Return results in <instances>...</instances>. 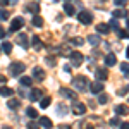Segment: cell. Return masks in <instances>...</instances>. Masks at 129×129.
I'll use <instances>...</instances> for the list:
<instances>
[{"instance_id":"4316f807","label":"cell","mask_w":129,"mask_h":129,"mask_svg":"<svg viewBox=\"0 0 129 129\" xmlns=\"http://www.w3.org/2000/svg\"><path fill=\"white\" fill-rule=\"evenodd\" d=\"M112 14H114V17H115V19H119V17H126V16H127V14H126V10H120V9L114 10Z\"/></svg>"},{"instance_id":"44dd1931","label":"cell","mask_w":129,"mask_h":129,"mask_svg":"<svg viewBox=\"0 0 129 129\" xmlns=\"http://www.w3.org/2000/svg\"><path fill=\"white\" fill-rule=\"evenodd\" d=\"M50 103H52V98H50V96H41L40 98V107L41 109H47Z\"/></svg>"},{"instance_id":"7c38bea8","label":"cell","mask_w":129,"mask_h":129,"mask_svg":"<svg viewBox=\"0 0 129 129\" xmlns=\"http://www.w3.org/2000/svg\"><path fill=\"white\" fill-rule=\"evenodd\" d=\"M89 89H91V93H102V91H103V83H102V81L91 83V84H89Z\"/></svg>"},{"instance_id":"7402d4cb","label":"cell","mask_w":129,"mask_h":129,"mask_svg":"<svg viewBox=\"0 0 129 129\" xmlns=\"http://www.w3.org/2000/svg\"><path fill=\"white\" fill-rule=\"evenodd\" d=\"M100 41H102V40H100L96 35H89V36H88V43H89V45H93V47H96Z\"/></svg>"},{"instance_id":"8992f818","label":"cell","mask_w":129,"mask_h":129,"mask_svg":"<svg viewBox=\"0 0 129 129\" xmlns=\"http://www.w3.org/2000/svg\"><path fill=\"white\" fill-rule=\"evenodd\" d=\"M95 71V76H96V79L98 81H105L109 79V69H105V67H96Z\"/></svg>"},{"instance_id":"8fae6325","label":"cell","mask_w":129,"mask_h":129,"mask_svg":"<svg viewBox=\"0 0 129 129\" xmlns=\"http://www.w3.org/2000/svg\"><path fill=\"white\" fill-rule=\"evenodd\" d=\"M26 10L31 12V14H38L40 12V4L38 2H29V4H26Z\"/></svg>"},{"instance_id":"d590c367","label":"cell","mask_w":129,"mask_h":129,"mask_svg":"<svg viewBox=\"0 0 129 129\" xmlns=\"http://www.w3.org/2000/svg\"><path fill=\"white\" fill-rule=\"evenodd\" d=\"M127 62H124V64H122V66H120V69H122V72H124V76H127Z\"/></svg>"},{"instance_id":"4fadbf2b","label":"cell","mask_w":129,"mask_h":129,"mask_svg":"<svg viewBox=\"0 0 129 129\" xmlns=\"http://www.w3.org/2000/svg\"><path fill=\"white\" fill-rule=\"evenodd\" d=\"M38 124L45 129H52V126H53V122H52L50 117H40V122H38Z\"/></svg>"},{"instance_id":"74e56055","label":"cell","mask_w":129,"mask_h":129,"mask_svg":"<svg viewBox=\"0 0 129 129\" xmlns=\"http://www.w3.org/2000/svg\"><path fill=\"white\" fill-rule=\"evenodd\" d=\"M114 2H115V5H126L127 0H114Z\"/></svg>"},{"instance_id":"f6af8a7d","label":"cell","mask_w":129,"mask_h":129,"mask_svg":"<svg viewBox=\"0 0 129 129\" xmlns=\"http://www.w3.org/2000/svg\"><path fill=\"white\" fill-rule=\"evenodd\" d=\"M88 129H95V127H93V126H89V127H88Z\"/></svg>"},{"instance_id":"7a4b0ae2","label":"cell","mask_w":129,"mask_h":129,"mask_svg":"<svg viewBox=\"0 0 129 129\" xmlns=\"http://www.w3.org/2000/svg\"><path fill=\"white\" fill-rule=\"evenodd\" d=\"M24 69H26V66H24L22 62H12V64L9 66L10 76H19V74H22V72H24Z\"/></svg>"},{"instance_id":"d6a6232c","label":"cell","mask_w":129,"mask_h":129,"mask_svg":"<svg viewBox=\"0 0 129 129\" xmlns=\"http://www.w3.org/2000/svg\"><path fill=\"white\" fill-rule=\"evenodd\" d=\"M28 129H40V124L35 122V120H31L29 124H28Z\"/></svg>"},{"instance_id":"30bf717a","label":"cell","mask_w":129,"mask_h":129,"mask_svg":"<svg viewBox=\"0 0 129 129\" xmlns=\"http://www.w3.org/2000/svg\"><path fill=\"white\" fill-rule=\"evenodd\" d=\"M60 95L62 96H66V98H69V100H78L76 96V91H72V89H67V88H60Z\"/></svg>"},{"instance_id":"484cf974","label":"cell","mask_w":129,"mask_h":129,"mask_svg":"<svg viewBox=\"0 0 129 129\" xmlns=\"http://www.w3.org/2000/svg\"><path fill=\"white\" fill-rule=\"evenodd\" d=\"M0 95H4V96H12V95H14V89L12 88H0Z\"/></svg>"},{"instance_id":"83f0119b","label":"cell","mask_w":129,"mask_h":129,"mask_svg":"<svg viewBox=\"0 0 129 129\" xmlns=\"http://www.w3.org/2000/svg\"><path fill=\"white\" fill-rule=\"evenodd\" d=\"M98 103H102V105L109 103V95H105V93H100V96H98Z\"/></svg>"},{"instance_id":"60d3db41","label":"cell","mask_w":129,"mask_h":129,"mask_svg":"<svg viewBox=\"0 0 129 129\" xmlns=\"http://www.w3.org/2000/svg\"><path fill=\"white\" fill-rule=\"evenodd\" d=\"M5 81H7V78H5V76H2V74H0V84H4V83H5Z\"/></svg>"},{"instance_id":"836d02e7","label":"cell","mask_w":129,"mask_h":129,"mask_svg":"<svg viewBox=\"0 0 129 129\" xmlns=\"http://www.w3.org/2000/svg\"><path fill=\"white\" fill-rule=\"evenodd\" d=\"M109 26L112 28V29H115V31L119 29V22H117L115 19H112V21H110V24H109Z\"/></svg>"},{"instance_id":"1f68e13d","label":"cell","mask_w":129,"mask_h":129,"mask_svg":"<svg viewBox=\"0 0 129 129\" xmlns=\"http://www.w3.org/2000/svg\"><path fill=\"white\" fill-rule=\"evenodd\" d=\"M45 60H47V64H48V66H57V59H55V57H50V55H48Z\"/></svg>"},{"instance_id":"ffe728a7","label":"cell","mask_w":129,"mask_h":129,"mask_svg":"<svg viewBox=\"0 0 129 129\" xmlns=\"http://www.w3.org/2000/svg\"><path fill=\"white\" fill-rule=\"evenodd\" d=\"M114 110H115V114H119V115H127V105H117Z\"/></svg>"},{"instance_id":"5b68a950","label":"cell","mask_w":129,"mask_h":129,"mask_svg":"<svg viewBox=\"0 0 129 129\" xmlns=\"http://www.w3.org/2000/svg\"><path fill=\"white\" fill-rule=\"evenodd\" d=\"M69 59H71V64H72V66H76V67L81 66V64L84 62V57L81 55V52H71V53H69Z\"/></svg>"},{"instance_id":"f35d334b","label":"cell","mask_w":129,"mask_h":129,"mask_svg":"<svg viewBox=\"0 0 129 129\" xmlns=\"http://www.w3.org/2000/svg\"><path fill=\"white\" fill-rule=\"evenodd\" d=\"M59 129H71V126H69V124H60Z\"/></svg>"},{"instance_id":"9a60e30c","label":"cell","mask_w":129,"mask_h":129,"mask_svg":"<svg viewBox=\"0 0 129 129\" xmlns=\"http://www.w3.org/2000/svg\"><path fill=\"white\" fill-rule=\"evenodd\" d=\"M31 45L35 47V50H41V48H43V43H41V40H40L38 35H35V36L31 38Z\"/></svg>"},{"instance_id":"277c9868","label":"cell","mask_w":129,"mask_h":129,"mask_svg":"<svg viewBox=\"0 0 129 129\" xmlns=\"http://www.w3.org/2000/svg\"><path fill=\"white\" fill-rule=\"evenodd\" d=\"M71 110H72L76 115H84V114H86V105H84L83 102H79V100H72Z\"/></svg>"},{"instance_id":"d4e9b609","label":"cell","mask_w":129,"mask_h":129,"mask_svg":"<svg viewBox=\"0 0 129 129\" xmlns=\"http://www.w3.org/2000/svg\"><path fill=\"white\" fill-rule=\"evenodd\" d=\"M33 26L35 28H41L43 26V19H41L38 14H35V17H33Z\"/></svg>"},{"instance_id":"f546056e","label":"cell","mask_w":129,"mask_h":129,"mask_svg":"<svg viewBox=\"0 0 129 129\" xmlns=\"http://www.w3.org/2000/svg\"><path fill=\"white\" fill-rule=\"evenodd\" d=\"M9 19V10L0 9V21H7Z\"/></svg>"},{"instance_id":"ee69618b","label":"cell","mask_w":129,"mask_h":129,"mask_svg":"<svg viewBox=\"0 0 129 129\" xmlns=\"http://www.w3.org/2000/svg\"><path fill=\"white\" fill-rule=\"evenodd\" d=\"M9 4V0H0V5H7Z\"/></svg>"},{"instance_id":"6da1fadb","label":"cell","mask_w":129,"mask_h":129,"mask_svg":"<svg viewBox=\"0 0 129 129\" xmlns=\"http://www.w3.org/2000/svg\"><path fill=\"white\" fill-rule=\"evenodd\" d=\"M72 84H74V88L84 91V89L88 88V78H86V76H81V74H79V76H74Z\"/></svg>"},{"instance_id":"5bb4252c","label":"cell","mask_w":129,"mask_h":129,"mask_svg":"<svg viewBox=\"0 0 129 129\" xmlns=\"http://www.w3.org/2000/svg\"><path fill=\"white\" fill-rule=\"evenodd\" d=\"M103 60H105V66H107V67H112V66H115V62H117V59H115V55H114V53H107Z\"/></svg>"},{"instance_id":"603a6c76","label":"cell","mask_w":129,"mask_h":129,"mask_svg":"<svg viewBox=\"0 0 129 129\" xmlns=\"http://www.w3.org/2000/svg\"><path fill=\"white\" fill-rule=\"evenodd\" d=\"M19 83H21V86H31L33 84V79H31L29 76H22L19 79Z\"/></svg>"},{"instance_id":"8d00e7d4","label":"cell","mask_w":129,"mask_h":129,"mask_svg":"<svg viewBox=\"0 0 129 129\" xmlns=\"http://www.w3.org/2000/svg\"><path fill=\"white\" fill-rule=\"evenodd\" d=\"M117 33H119V36H120V38H127V31H126V29H122V31L117 29Z\"/></svg>"},{"instance_id":"7bdbcfd3","label":"cell","mask_w":129,"mask_h":129,"mask_svg":"<svg viewBox=\"0 0 129 129\" xmlns=\"http://www.w3.org/2000/svg\"><path fill=\"white\" fill-rule=\"evenodd\" d=\"M126 93H127V88H124V89H120V91H119V95H126Z\"/></svg>"},{"instance_id":"2e32d148","label":"cell","mask_w":129,"mask_h":129,"mask_svg":"<svg viewBox=\"0 0 129 129\" xmlns=\"http://www.w3.org/2000/svg\"><path fill=\"white\" fill-rule=\"evenodd\" d=\"M40 98H41V89H40V88L31 89V93H29V100L36 102V100H40Z\"/></svg>"},{"instance_id":"ba28073f","label":"cell","mask_w":129,"mask_h":129,"mask_svg":"<svg viewBox=\"0 0 129 129\" xmlns=\"http://www.w3.org/2000/svg\"><path fill=\"white\" fill-rule=\"evenodd\" d=\"M22 26H24V19L22 17H16V19H12V22H10V31H19Z\"/></svg>"},{"instance_id":"cb8c5ba5","label":"cell","mask_w":129,"mask_h":129,"mask_svg":"<svg viewBox=\"0 0 129 129\" xmlns=\"http://www.w3.org/2000/svg\"><path fill=\"white\" fill-rule=\"evenodd\" d=\"M19 105H21V102L17 98H10L9 102H7V107H9V109H17Z\"/></svg>"},{"instance_id":"3957f363","label":"cell","mask_w":129,"mask_h":129,"mask_svg":"<svg viewBox=\"0 0 129 129\" xmlns=\"http://www.w3.org/2000/svg\"><path fill=\"white\" fill-rule=\"evenodd\" d=\"M78 19H79L81 24L89 26V24L93 22V14H91V12H88V10H79V12H78Z\"/></svg>"},{"instance_id":"d6986e66","label":"cell","mask_w":129,"mask_h":129,"mask_svg":"<svg viewBox=\"0 0 129 129\" xmlns=\"http://www.w3.org/2000/svg\"><path fill=\"white\" fill-rule=\"evenodd\" d=\"M26 114H28L29 119H36V117H38V110L35 109V107H28V109H26Z\"/></svg>"},{"instance_id":"bcb514c9","label":"cell","mask_w":129,"mask_h":129,"mask_svg":"<svg viewBox=\"0 0 129 129\" xmlns=\"http://www.w3.org/2000/svg\"><path fill=\"white\" fill-rule=\"evenodd\" d=\"M53 2H57V0H53Z\"/></svg>"},{"instance_id":"4dcf8cb0","label":"cell","mask_w":129,"mask_h":129,"mask_svg":"<svg viewBox=\"0 0 129 129\" xmlns=\"http://www.w3.org/2000/svg\"><path fill=\"white\" fill-rule=\"evenodd\" d=\"M2 50H4L5 53H10V52H12V45H10L9 41H5V43L2 45Z\"/></svg>"},{"instance_id":"e575fe53","label":"cell","mask_w":129,"mask_h":129,"mask_svg":"<svg viewBox=\"0 0 129 129\" xmlns=\"http://www.w3.org/2000/svg\"><path fill=\"white\" fill-rule=\"evenodd\" d=\"M110 126H112V127H117V126H119L120 122H119V119H117V117H114V119H110V122H109Z\"/></svg>"},{"instance_id":"ac0fdd59","label":"cell","mask_w":129,"mask_h":129,"mask_svg":"<svg viewBox=\"0 0 129 129\" xmlns=\"http://www.w3.org/2000/svg\"><path fill=\"white\" fill-rule=\"evenodd\" d=\"M96 31L98 33H102V35H107L110 31V28H109V24H105V22H100L98 26H96Z\"/></svg>"},{"instance_id":"e0dca14e","label":"cell","mask_w":129,"mask_h":129,"mask_svg":"<svg viewBox=\"0 0 129 129\" xmlns=\"http://www.w3.org/2000/svg\"><path fill=\"white\" fill-rule=\"evenodd\" d=\"M64 12H66L67 16H74V14H76V9H74V5H72L71 2H66V5H64Z\"/></svg>"},{"instance_id":"f1b7e54d","label":"cell","mask_w":129,"mask_h":129,"mask_svg":"<svg viewBox=\"0 0 129 129\" xmlns=\"http://www.w3.org/2000/svg\"><path fill=\"white\" fill-rule=\"evenodd\" d=\"M71 43H72V45H76V47H79V45L84 43V40H83L81 36H76V38H72V40H71Z\"/></svg>"},{"instance_id":"ab89813d","label":"cell","mask_w":129,"mask_h":129,"mask_svg":"<svg viewBox=\"0 0 129 129\" xmlns=\"http://www.w3.org/2000/svg\"><path fill=\"white\" fill-rule=\"evenodd\" d=\"M4 36H5V29L0 26V38H4Z\"/></svg>"},{"instance_id":"b9f144b4","label":"cell","mask_w":129,"mask_h":129,"mask_svg":"<svg viewBox=\"0 0 129 129\" xmlns=\"http://www.w3.org/2000/svg\"><path fill=\"white\" fill-rule=\"evenodd\" d=\"M129 122H122V126H120V129H129V126H127Z\"/></svg>"},{"instance_id":"52a82bcc","label":"cell","mask_w":129,"mask_h":129,"mask_svg":"<svg viewBox=\"0 0 129 129\" xmlns=\"http://www.w3.org/2000/svg\"><path fill=\"white\" fill-rule=\"evenodd\" d=\"M16 41H17V45L22 47V48H28V47H29V38L26 36V33H19V35L16 36Z\"/></svg>"},{"instance_id":"9c48e42d","label":"cell","mask_w":129,"mask_h":129,"mask_svg":"<svg viewBox=\"0 0 129 129\" xmlns=\"http://www.w3.org/2000/svg\"><path fill=\"white\" fill-rule=\"evenodd\" d=\"M33 78L36 81H43L47 78V74H45V71L40 69V67H33Z\"/></svg>"}]
</instances>
